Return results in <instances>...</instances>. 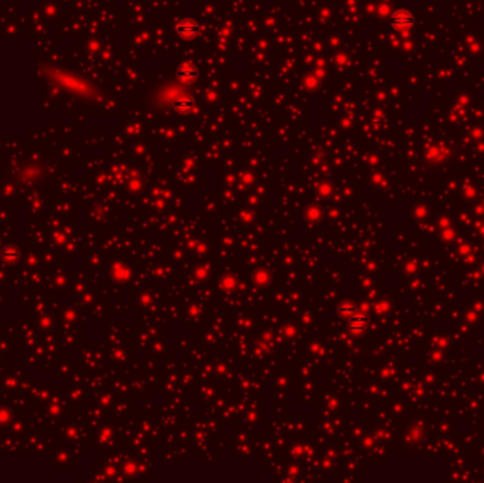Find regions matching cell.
Wrapping results in <instances>:
<instances>
[{
	"label": "cell",
	"instance_id": "1",
	"mask_svg": "<svg viewBox=\"0 0 484 483\" xmlns=\"http://www.w3.org/2000/svg\"><path fill=\"white\" fill-rule=\"evenodd\" d=\"M177 33L180 34L182 37H184V38H193V37H196L197 33H199V26L193 20H184L182 23H179Z\"/></svg>",
	"mask_w": 484,
	"mask_h": 483
},
{
	"label": "cell",
	"instance_id": "2",
	"mask_svg": "<svg viewBox=\"0 0 484 483\" xmlns=\"http://www.w3.org/2000/svg\"><path fill=\"white\" fill-rule=\"evenodd\" d=\"M196 75H197L196 69L191 67H183L180 71H179V77H180L183 81H187V83L193 81V80L196 78Z\"/></svg>",
	"mask_w": 484,
	"mask_h": 483
},
{
	"label": "cell",
	"instance_id": "3",
	"mask_svg": "<svg viewBox=\"0 0 484 483\" xmlns=\"http://www.w3.org/2000/svg\"><path fill=\"white\" fill-rule=\"evenodd\" d=\"M176 105H177V108H179V109H182V111H188V109H190V108L193 106V102H191V101H190V100H187V98H185V100L179 101V102H177Z\"/></svg>",
	"mask_w": 484,
	"mask_h": 483
}]
</instances>
